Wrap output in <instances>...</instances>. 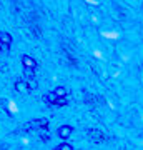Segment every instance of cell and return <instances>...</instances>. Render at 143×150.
<instances>
[{
	"instance_id": "277c9868",
	"label": "cell",
	"mask_w": 143,
	"mask_h": 150,
	"mask_svg": "<svg viewBox=\"0 0 143 150\" xmlns=\"http://www.w3.org/2000/svg\"><path fill=\"white\" fill-rule=\"evenodd\" d=\"M70 10H72V17L77 22H80L82 25L88 23V7L82 0H70Z\"/></svg>"
},
{
	"instance_id": "7a4b0ae2",
	"label": "cell",
	"mask_w": 143,
	"mask_h": 150,
	"mask_svg": "<svg viewBox=\"0 0 143 150\" xmlns=\"http://www.w3.org/2000/svg\"><path fill=\"white\" fill-rule=\"evenodd\" d=\"M98 35L105 40H113V42H118V40L123 38L122 27L108 17H105V20L101 22V25L98 27Z\"/></svg>"
},
{
	"instance_id": "ba28073f",
	"label": "cell",
	"mask_w": 143,
	"mask_h": 150,
	"mask_svg": "<svg viewBox=\"0 0 143 150\" xmlns=\"http://www.w3.org/2000/svg\"><path fill=\"white\" fill-rule=\"evenodd\" d=\"M137 59L143 64V42L137 45Z\"/></svg>"
},
{
	"instance_id": "52a82bcc",
	"label": "cell",
	"mask_w": 143,
	"mask_h": 150,
	"mask_svg": "<svg viewBox=\"0 0 143 150\" xmlns=\"http://www.w3.org/2000/svg\"><path fill=\"white\" fill-rule=\"evenodd\" d=\"M82 2H83L87 7H90V8H100L106 0H82Z\"/></svg>"
},
{
	"instance_id": "5bb4252c",
	"label": "cell",
	"mask_w": 143,
	"mask_h": 150,
	"mask_svg": "<svg viewBox=\"0 0 143 150\" xmlns=\"http://www.w3.org/2000/svg\"><path fill=\"white\" fill-rule=\"evenodd\" d=\"M140 15L143 17V0H142V7H140Z\"/></svg>"
},
{
	"instance_id": "9c48e42d",
	"label": "cell",
	"mask_w": 143,
	"mask_h": 150,
	"mask_svg": "<svg viewBox=\"0 0 143 150\" xmlns=\"http://www.w3.org/2000/svg\"><path fill=\"white\" fill-rule=\"evenodd\" d=\"M22 62H23V65H25V67H30V69H33V67H35V62H33V59L30 60L28 57H23V59H22Z\"/></svg>"
},
{
	"instance_id": "4fadbf2b",
	"label": "cell",
	"mask_w": 143,
	"mask_h": 150,
	"mask_svg": "<svg viewBox=\"0 0 143 150\" xmlns=\"http://www.w3.org/2000/svg\"><path fill=\"white\" fill-rule=\"evenodd\" d=\"M138 100H140V103L143 105V88L140 92H138Z\"/></svg>"
},
{
	"instance_id": "8fae6325",
	"label": "cell",
	"mask_w": 143,
	"mask_h": 150,
	"mask_svg": "<svg viewBox=\"0 0 143 150\" xmlns=\"http://www.w3.org/2000/svg\"><path fill=\"white\" fill-rule=\"evenodd\" d=\"M57 150H72V147H70L68 144H63V145H60V147H58Z\"/></svg>"
},
{
	"instance_id": "6da1fadb",
	"label": "cell",
	"mask_w": 143,
	"mask_h": 150,
	"mask_svg": "<svg viewBox=\"0 0 143 150\" xmlns=\"http://www.w3.org/2000/svg\"><path fill=\"white\" fill-rule=\"evenodd\" d=\"M100 10L105 17L111 18L113 22H117L122 28L140 22V17H142L135 10L128 8V7L125 5V4H122L120 0H106L105 4L100 7Z\"/></svg>"
},
{
	"instance_id": "5b68a950",
	"label": "cell",
	"mask_w": 143,
	"mask_h": 150,
	"mask_svg": "<svg viewBox=\"0 0 143 150\" xmlns=\"http://www.w3.org/2000/svg\"><path fill=\"white\" fill-rule=\"evenodd\" d=\"M122 4H125V5L128 7V8H132V10H135L137 13H140V7H142V0H120Z\"/></svg>"
},
{
	"instance_id": "7c38bea8",
	"label": "cell",
	"mask_w": 143,
	"mask_h": 150,
	"mask_svg": "<svg viewBox=\"0 0 143 150\" xmlns=\"http://www.w3.org/2000/svg\"><path fill=\"white\" fill-rule=\"evenodd\" d=\"M55 93H57V95H62V97H63V95H65V88H62V87H60V88H55Z\"/></svg>"
},
{
	"instance_id": "8992f818",
	"label": "cell",
	"mask_w": 143,
	"mask_h": 150,
	"mask_svg": "<svg viewBox=\"0 0 143 150\" xmlns=\"http://www.w3.org/2000/svg\"><path fill=\"white\" fill-rule=\"evenodd\" d=\"M57 134H58L60 139H68L70 134H72V127H68V125H63V127H60L58 130H57Z\"/></svg>"
},
{
	"instance_id": "3957f363",
	"label": "cell",
	"mask_w": 143,
	"mask_h": 150,
	"mask_svg": "<svg viewBox=\"0 0 143 150\" xmlns=\"http://www.w3.org/2000/svg\"><path fill=\"white\" fill-rule=\"evenodd\" d=\"M117 54L118 57L123 60V62H133V60H138L137 59V47L133 43L127 42V40H118L117 42Z\"/></svg>"
},
{
	"instance_id": "30bf717a",
	"label": "cell",
	"mask_w": 143,
	"mask_h": 150,
	"mask_svg": "<svg viewBox=\"0 0 143 150\" xmlns=\"http://www.w3.org/2000/svg\"><path fill=\"white\" fill-rule=\"evenodd\" d=\"M140 37H142L143 42V17H140Z\"/></svg>"
}]
</instances>
